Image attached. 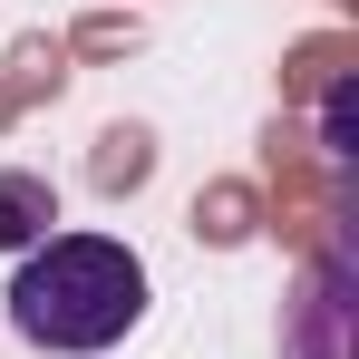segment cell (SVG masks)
Instances as JSON below:
<instances>
[{"mask_svg":"<svg viewBox=\"0 0 359 359\" xmlns=\"http://www.w3.org/2000/svg\"><path fill=\"white\" fill-rule=\"evenodd\" d=\"M59 233V194H49V175H29V165H10L0 175V252H29V243Z\"/></svg>","mask_w":359,"mask_h":359,"instance_id":"cell-2","label":"cell"},{"mask_svg":"<svg viewBox=\"0 0 359 359\" xmlns=\"http://www.w3.org/2000/svg\"><path fill=\"white\" fill-rule=\"evenodd\" d=\"M146 320V262L107 233H49L10 272V330L49 359H97Z\"/></svg>","mask_w":359,"mask_h":359,"instance_id":"cell-1","label":"cell"}]
</instances>
